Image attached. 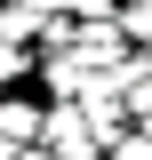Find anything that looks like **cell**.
I'll return each mask as SVG.
<instances>
[{
  "label": "cell",
  "mask_w": 152,
  "mask_h": 160,
  "mask_svg": "<svg viewBox=\"0 0 152 160\" xmlns=\"http://www.w3.org/2000/svg\"><path fill=\"white\" fill-rule=\"evenodd\" d=\"M24 72V56H16V48H0V80H16Z\"/></svg>",
  "instance_id": "cell-3"
},
{
  "label": "cell",
  "mask_w": 152,
  "mask_h": 160,
  "mask_svg": "<svg viewBox=\"0 0 152 160\" xmlns=\"http://www.w3.org/2000/svg\"><path fill=\"white\" fill-rule=\"evenodd\" d=\"M40 136V112L32 104H0V144H32Z\"/></svg>",
  "instance_id": "cell-1"
},
{
  "label": "cell",
  "mask_w": 152,
  "mask_h": 160,
  "mask_svg": "<svg viewBox=\"0 0 152 160\" xmlns=\"http://www.w3.org/2000/svg\"><path fill=\"white\" fill-rule=\"evenodd\" d=\"M112 160H152V136H120V144H112Z\"/></svg>",
  "instance_id": "cell-2"
},
{
  "label": "cell",
  "mask_w": 152,
  "mask_h": 160,
  "mask_svg": "<svg viewBox=\"0 0 152 160\" xmlns=\"http://www.w3.org/2000/svg\"><path fill=\"white\" fill-rule=\"evenodd\" d=\"M40 8H48V0H16V16H40Z\"/></svg>",
  "instance_id": "cell-4"
},
{
  "label": "cell",
  "mask_w": 152,
  "mask_h": 160,
  "mask_svg": "<svg viewBox=\"0 0 152 160\" xmlns=\"http://www.w3.org/2000/svg\"><path fill=\"white\" fill-rule=\"evenodd\" d=\"M16 160H56V152H16Z\"/></svg>",
  "instance_id": "cell-5"
}]
</instances>
